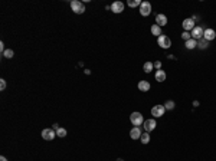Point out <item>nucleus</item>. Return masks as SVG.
Returning a JSON list of instances; mask_svg holds the SVG:
<instances>
[{
    "mask_svg": "<svg viewBox=\"0 0 216 161\" xmlns=\"http://www.w3.org/2000/svg\"><path fill=\"white\" fill-rule=\"evenodd\" d=\"M71 9L74 13H76V15H82V13L85 12V4L82 3V2H79V0H72Z\"/></svg>",
    "mask_w": 216,
    "mask_h": 161,
    "instance_id": "obj_1",
    "label": "nucleus"
},
{
    "mask_svg": "<svg viewBox=\"0 0 216 161\" xmlns=\"http://www.w3.org/2000/svg\"><path fill=\"white\" fill-rule=\"evenodd\" d=\"M157 45L161 49H169L171 46V39L169 36H166V35H161V36L157 38Z\"/></svg>",
    "mask_w": 216,
    "mask_h": 161,
    "instance_id": "obj_2",
    "label": "nucleus"
},
{
    "mask_svg": "<svg viewBox=\"0 0 216 161\" xmlns=\"http://www.w3.org/2000/svg\"><path fill=\"white\" fill-rule=\"evenodd\" d=\"M130 121L134 127H140V125H143V122H144V118H143L141 112H133L130 115Z\"/></svg>",
    "mask_w": 216,
    "mask_h": 161,
    "instance_id": "obj_3",
    "label": "nucleus"
},
{
    "mask_svg": "<svg viewBox=\"0 0 216 161\" xmlns=\"http://www.w3.org/2000/svg\"><path fill=\"white\" fill-rule=\"evenodd\" d=\"M190 35H192V39H194V40H200V39H203L205 29H203L202 26H194V29L190 32Z\"/></svg>",
    "mask_w": 216,
    "mask_h": 161,
    "instance_id": "obj_4",
    "label": "nucleus"
},
{
    "mask_svg": "<svg viewBox=\"0 0 216 161\" xmlns=\"http://www.w3.org/2000/svg\"><path fill=\"white\" fill-rule=\"evenodd\" d=\"M164 112H166V108H164V105H154L153 108H151V115L154 116V118H161V116L164 115Z\"/></svg>",
    "mask_w": 216,
    "mask_h": 161,
    "instance_id": "obj_5",
    "label": "nucleus"
},
{
    "mask_svg": "<svg viewBox=\"0 0 216 161\" xmlns=\"http://www.w3.org/2000/svg\"><path fill=\"white\" fill-rule=\"evenodd\" d=\"M55 137H56V131L53 128H45L42 131V138L46 140V141H52Z\"/></svg>",
    "mask_w": 216,
    "mask_h": 161,
    "instance_id": "obj_6",
    "label": "nucleus"
},
{
    "mask_svg": "<svg viewBox=\"0 0 216 161\" xmlns=\"http://www.w3.org/2000/svg\"><path fill=\"white\" fill-rule=\"evenodd\" d=\"M182 26H183V32H192L194 29V20L192 17H187L182 22Z\"/></svg>",
    "mask_w": 216,
    "mask_h": 161,
    "instance_id": "obj_7",
    "label": "nucleus"
},
{
    "mask_svg": "<svg viewBox=\"0 0 216 161\" xmlns=\"http://www.w3.org/2000/svg\"><path fill=\"white\" fill-rule=\"evenodd\" d=\"M143 127H144L145 132H151V131H154V128L157 127L156 120H154V118H150V120H145L144 122H143Z\"/></svg>",
    "mask_w": 216,
    "mask_h": 161,
    "instance_id": "obj_8",
    "label": "nucleus"
},
{
    "mask_svg": "<svg viewBox=\"0 0 216 161\" xmlns=\"http://www.w3.org/2000/svg\"><path fill=\"white\" fill-rule=\"evenodd\" d=\"M150 13H151V4L149 3V2H141V4H140V15L141 16H149Z\"/></svg>",
    "mask_w": 216,
    "mask_h": 161,
    "instance_id": "obj_9",
    "label": "nucleus"
},
{
    "mask_svg": "<svg viewBox=\"0 0 216 161\" xmlns=\"http://www.w3.org/2000/svg\"><path fill=\"white\" fill-rule=\"evenodd\" d=\"M111 10H112V13H123L124 12V3L123 2H114V3L111 4Z\"/></svg>",
    "mask_w": 216,
    "mask_h": 161,
    "instance_id": "obj_10",
    "label": "nucleus"
},
{
    "mask_svg": "<svg viewBox=\"0 0 216 161\" xmlns=\"http://www.w3.org/2000/svg\"><path fill=\"white\" fill-rule=\"evenodd\" d=\"M203 39H206L208 42L213 40V39H216V32L212 29V27H208V29H205V35H203Z\"/></svg>",
    "mask_w": 216,
    "mask_h": 161,
    "instance_id": "obj_11",
    "label": "nucleus"
},
{
    "mask_svg": "<svg viewBox=\"0 0 216 161\" xmlns=\"http://www.w3.org/2000/svg\"><path fill=\"white\" fill-rule=\"evenodd\" d=\"M156 25H159L160 27L166 26V25H167V16H166V15H161V13H159V15L156 16Z\"/></svg>",
    "mask_w": 216,
    "mask_h": 161,
    "instance_id": "obj_12",
    "label": "nucleus"
},
{
    "mask_svg": "<svg viewBox=\"0 0 216 161\" xmlns=\"http://www.w3.org/2000/svg\"><path fill=\"white\" fill-rule=\"evenodd\" d=\"M140 137H141V130H140V127H133L130 131V138L131 140H140Z\"/></svg>",
    "mask_w": 216,
    "mask_h": 161,
    "instance_id": "obj_13",
    "label": "nucleus"
},
{
    "mask_svg": "<svg viewBox=\"0 0 216 161\" xmlns=\"http://www.w3.org/2000/svg\"><path fill=\"white\" fill-rule=\"evenodd\" d=\"M137 88L141 91V92H149L150 88H151V85H150L149 81H140L138 85H137Z\"/></svg>",
    "mask_w": 216,
    "mask_h": 161,
    "instance_id": "obj_14",
    "label": "nucleus"
},
{
    "mask_svg": "<svg viewBox=\"0 0 216 161\" xmlns=\"http://www.w3.org/2000/svg\"><path fill=\"white\" fill-rule=\"evenodd\" d=\"M166 72L163 71V69H159V71H156V75H154V78H156L157 82H164L166 81Z\"/></svg>",
    "mask_w": 216,
    "mask_h": 161,
    "instance_id": "obj_15",
    "label": "nucleus"
},
{
    "mask_svg": "<svg viewBox=\"0 0 216 161\" xmlns=\"http://www.w3.org/2000/svg\"><path fill=\"white\" fill-rule=\"evenodd\" d=\"M184 46H186L187 49H194V48H198V40H194V39H189L187 42H184Z\"/></svg>",
    "mask_w": 216,
    "mask_h": 161,
    "instance_id": "obj_16",
    "label": "nucleus"
},
{
    "mask_svg": "<svg viewBox=\"0 0 216 161\" xmlns=\"http://www.w3.org/2000/svg\"><path fill=\"white\" fill-rule=\"evenodd\" d=\"M150 30H151V35H154V36H157V38L161 36V27L159 26V25H153Z\"/></svg>",
    "mask_w": 216,
    "mask_h": 161,
    "instance_id": "obj_17",
    "label": "nucleus"
},
{
    "mask_svg": "<svg viewBox=\"0 0 216 161\" xmlns=\"http://www.w3.org/2000/svg\"><path fill=\"white\" fill-rule=\"evenodd\" d=\"M143 69H144V72L145 73H150V72L153 71L154 69V65H153V62H145L144 64V66H143Z\"/></svg>",
    "mask_w": 216,
    "mask_h": 161,
    "instance_id": "obj_18",
    "label": "nucleus"
},
{
    "mask_svg": "<svg viewBox=\"0 0 216 161\" xmlns=\"http://www.w3.org/2000/svg\"><path fill=\"white\" fill-rule=\"evenodd\" d=\"M140 141H141L143 144H149V142H150V134H149V132H144V134H141V137H140Z\"/></svg>",
    "mask_w": 216,
    "mask_h": 161,
    "instance_id": "obj_19",
    "label": "nucleus"
},
{
    "mask_svg": "<svg viewBox=\"0 0 216 161\" xmlns=\"http://www.w3.org/2000/svg\"><path fill=\"white\" fill-rule=\"evenodd\" d=\"M209 46V42L206 40V39H200V40L198 42V48L199 49H206Z\"/></svg>",
    "mask_w": 216,
    "mask_h": 161,
    "instance_id": "obj_20",
    "label": "nucleus"
},
{
    "mask_svg": "<svg viewBox=\"0 0 216 161\" xmlns=\"http://www.w3.org/2000/svg\"><path fill=\"white\" fill-rule=\"evenodd\" d=\"M174 107H176L174 101H166V104H164L166 111H171V109H174Z\"/></svg>",
    "mask_w": 216,
    "mask_h": 161,
    "instance_id": "obj_21",
    "label": "nucleus"
},
{
    "mask_svg": "<svg viewBox=\"0 0 216 161\" xmlns=\"http://www.w3.org/2000/svg\"><path fill=\"white\" fill-rule=\"evenodd\" d=\"M3 56L6 58V59H12V58L15 56V52H13L12 49H6V50L3 52Z\"/></svg>",
    "mask_w": 216,
    "mask_h": 161,
    "instance_id": "obj_22",
    "label": "nucleus"
},
{
    "mask_svg": "<svg viewBox=\"0 0 216 161\" xmlns=\"http://www.w3.org/2000/svg\"><path fill=\"white\" fill-rule=\"evenodd\" d=\"M56 137H59V138L66 137V130H65V128H58V130H56Z\"/></svg>",
    "mask_w": 216,
    "mask_h": 161,
    "instance_id": "obj_23",
    "label": "nucleus"
},
{
    "mask_svg": "<svg viewBox=\"0 0 216 161\" xmlns=\"http://www.w3.org/2000/svg\"><path fill=\"white\" fill-rule=\"evenodd\" d=\"M127 4H128L130 7H140L141 2H140V0H130V2H128Z\"/></svg>",
    "mask_w": 216,
    "mask_h": 161,
    "instance_id": "obj_24",
    "label": "nucleus"
},
{
    "mask_svg": "<svg viewBox=\"0 0 216 161\" xmlns=\"http://www.w3.org/2000/svg\"><path fill=\"white\" fill-rule=\"evenodd\" d=\"M182 39H183L184 42H187L189 39H192V35H190L189 32H183V33H182Z\"/></svg>",
    "mask_w": 216,
    "mask_h": 161,
    "instance_id": "obj_25",
    "label": "nucleus"
},
{
    "mask_svg": "<svg viewBox=\"0 0 216 161\" xmlns=\"http://www.w3.org/2000/svg\"><path fill=\"white\" fill-rule=\"evenodd\" d=\"M4 89H6V81L0 79V91H4Z\"/></svg>",
    "mask_w": 216,
    "mask_h": 161,
    "instance_id": "obj_26",
    "label": "nucleus"
},
{
    "mask_svg": "<svg viewBox=\"0 0 216 161\" xmlns=\"http://www.w3.org/2000/svg\"><path fill=\"white\" fill-rule=\"evenodd\" d=\"M153 65H154V68H156L157 71H159V69L161 68V62H160V60H156V62H153Z\"/></svg>",
    "mask_w": 216,
    "mask_h": 161,
    "instance_id": "obj_27",
    "label": "nucleus"
},
{
    "mask_svg": "<svg viewBox=\"0 0 216 161\" xmlns=\"http://www.w3.org/2000/svg\"><path fill=\"white\" fill-rule=\"evenodd\" d=\"M0 50H2V53L6 50V49H4V43H3V42H0Z\"/></svg>",
    "mask_w": 216,
    "mask_h": 161,
    "instance_id": "obj_28",
    "label": "nucleus"
},
{
    "mask_svg": "<svg viewBox=\"0 0 216 161\" xmlns=\"http://www.w3.org/2000/svg\"><path fill=\"white\" fill-rule=\"evenodd\" d=\"M0 161H7V160H6V157H3V155H2V157H0Z\"/></svg>",
    "mask_w": 216,
    "mask_h": 161,
    "instance_id": "obj_29",
    "label": "nucleus"
},
{
    "mask_svg": "<svg viewBox=\"0 0 216 161\" xmlns=\"http://www.w3.org/2000/svg\"><path fill=\"white\" fill-rule=\"evenodd\" d=\"M117 161H124V160H123V158H118V160H117Z\"/></svg>",
    "mask_w": 216,
    "mask_h": 161,
    "instance_id": "obj_30",
    "label": "nucleus"
}]
</instances>
